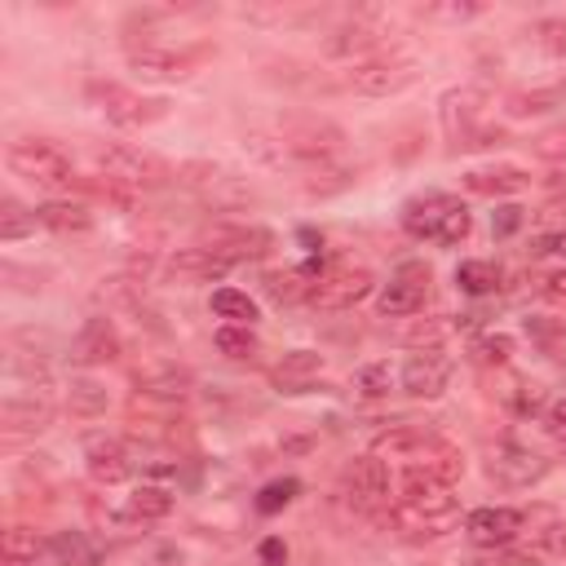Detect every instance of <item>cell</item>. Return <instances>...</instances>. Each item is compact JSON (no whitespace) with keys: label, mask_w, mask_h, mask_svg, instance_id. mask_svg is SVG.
<instances>
[{"label":"cell","mask_w":566,"mask_h":566,"mask_svg":"<svg viewBox=\"0 0 566 566\" xmlns=\"http://www.w3.org/2000/svg\"><path fill=\"white\" fill-rule=\"evenodd\" d=\"M389 517L407 535H438L460 517V504L451 495V482H442L424 464H411L398 478V504H394Z\"/></svg>","instance_id":"6da1fadb"},{"label":"cell","mask_w":566,"mask_h":566,"mask_svg":"<svg viewBox=\"0 0 566 566\" xmlns=\"http://www.w3.org/2000/svg\"><path fill=\"white\" fill-rule=\"evenodd\" d=\"M402 230L411 239H429V243L455 248L460 239H469L473 217L455 195H420V199L402 203Z\"/></svg>","instance_id":"7a4b0ae2"},{"label":"cell","mask_w":566,"mask_h":566,"mask_svg":"<svg viewBox=\"0 0 566 566\" xmlns=\"http://www.w3.org/2000/svg\"><path fill=\"white\" fill-rule=\"evenodd\" d=\"M4 159H9V168H13L18 177H27V181H35V186H71V181H75L71 155H66L62 146L44 142V137H18V142H9Z\"/></svg>","instance_id":"3957f363"},{"label":"cell","mask_w":566,"mask_h":566,"mask_svg":"<svg viewBox=\"0 0 566 566\" xmlns=\"http://www.w3.org/2000/svg\"><path fill=\"white\" fill-rule=\"evenodd\" d=\"M97 168L106 172V181H119V186H164L168 177H172V168L159 159V155H150V150H142V146H128V142H111V146H102L97 150Z\"/></svg>","instance_id":"277c9868"},{"label":"cell","mask_w":566,"mask_h":566,"mask_svg":"<svg viewBox=\"0 0 566 566\" xmlns=\"http://www.w3.org/2000/svg\"><path fill=\"white\" fill-rule=\"evenodd\" d=\"M371 287H376V274L367 270V265H327L323 270V279L310 287V305L314 310H349V305H358V301H367L371 296Z\"/></svg>","instance_id":"5b68a950"},{"label":"cell","mask_w":566,"mask_h":566,"mask_svg":"<svg viewBox=\"0 0 566 566\" xmlns=\"http://www.w3.org/2000/svg\"><path fill=\"white\" fill-rule=\"evenodd\" d=\"M203 248L217 252L221 261L239 265V261H261L274 248V234L265 226H248V221H217L203 230Z\"/></svg>","instance_id":"8992f818"},{"label":"cell","mask_w":566,"mask_h":566,"mask_svg":"<svg viewBox=\"0 0 566 566\" xmlns=\"http://www.w3.org/2000/svg\"><path fill=\"white\" fill-rule=\"evenodd\" d=\"M93 102L119 128H142V124H155V119L168 115L164 97H142V93H133L124 84H93Z\"/></svg>","instance_id":"52a82bcc"},{"label":"cell","mask_w":566,"mask_h":566,"mask_svg":"<svg viewBox=\"0 0 566 566\" xmlns=\"http://www.w3.org/2000/svg\"><path fill=\"white\" fill-rule=\"evenodd\" d=\"M416 80V62L411 57H398V53H380V57H367L349 71V88L363 93V97H389V93H402L407 84Z\"/></svg>","instance_id":"ba28073f"},{"label":"cell","mask_w":566,"mask_h":566,"mask_svg":"<svg viewBox=\"0 0 566 566\" xmlns=\"http://www.w3.org/2000/svg\"><path fill=\"white\" fill-rule=\"evenodd\" d=\"M424 296H429V265L424 261H402L394 270V279L380 287L376 310L385 318H402V314H416L424 305Z\"/></svg>","instance_id":"9c48e42d"},{"label":"cell","mask_w":566,"mask_h":566,"mask_svg":"<svg viewBox=\"0 0 566 566\" xmlns=\"http://www.w3.org/2000/svg\"><path fill=\"white\" fill-rule=\"evenodd\" d=\"M340 491L354 509H376L389 500V469L380 455H354L340 473Z\"/></svg>","instance_id":"30bf717a"},{"label":"cell","mask_w":566,"mask_h":566,"mask_svg":"<svg viewBox=\"0 0 566 566\" xmlns=\"http://www.w3.org/2000/svg\"><path fill=\"white\" fill-rule=\"evenodd\" d=\"M133 385L142 398H159V402H181L190 389H195V376L177 363H164V358H150L133 371Z\"/></svg>","instance_id":"8fae6325"},{"label":"cell","mask_w":566,"mask_h":566,"mask_svg":"<svg viewBox=\"0 0 566 566\" xmlns=\"http://www.w3.org/2000/svg\"><path fill=\"white\" fill-rule=\"evenodd\" d=\"M544 473H548V460H544L539 451L522 447V442H500V447L491 451V478L504 482V486H531V482H539Z\"/></svg>","instance_id":"7c38bea8"},{"label":"cell","mask_w":566,"mask_h":566,"mask_svg":"<svg viewBox=\"0 0 566 566\" xmlns=\"http://www.w3.org/2000/svg\"><path fill=\"white\" fill-rule=\"evenodd\" d=\"M438 447H442V438L429 424H394V429L376 433V442H371L376 455H394V460H411V464L429 460Z\"/></svg>","instance_id":"4fadbf2b"},{"label":"cell","mask_w":566,"mask_h":566,"mask_svg":"<svg viewBox=\"0 0 566 566\" xmlns=\"http://www.w3.org/2000/svg\"><path fill=\"white\" fill-rule=\"evenodd\" d=\"M464 531H469V539L482 544V548H504V544L517 539L522 513H517V509H504V504H482V509H473V513L464 517Z\"/></svg>","instance_id":"5bb4252c"},{"label":"cell","mask_w":566,"mask_h":566,"mask_svg":"<svg viewBox=\"0 0 566 566\" xmlns=\"http://www.w3.org/2000/svg\"><path fill=\"white\" fill-rule=\"evenodd\" d=\"M451 380V358L442 349H420L402 363V389L416 398H438Z\"/></svg>","instance_id":"9a60e30c"},{"label":"cell","mask_w":566,"mask_h":566,"mask_svg":"<svg viewBox=\"0 0 566 566\" xmlns=\"http://www.w3.org/2000/svg\"><path fill=\"white\" fill-rule=\"evenodd\" d=\"M199 62L195 49H155V44H142L128 53V66L142 75V80H181L190 75Z\"/></svg>","instance_id":"2e32d148"},{"label":"cell","mask_w":566,"mask_h":566,"mask_svg":"<svg viewBox=\"0 0 566 566\" xmlns=\"http://www.w3.org/2000/svg\"><path fill=\"white\" fill-rule=\"evenodd\" d=\"M164 274L172 283H221L230 274V261H221L217 252H208L203 243L199 248H177L168 261H164Z\"/></svg>","instance_id":"e0dca14e"},{"label":"cell","mask_w":566,"mask_h":566,"mask_svg":"<svg viewBox=\"0 0 566 566\" xmlns=\"http://www.w3.org/2000/svg\"><path fill=\"white\" fill-rule=\"evenodd\" d=\"M84 464H88V473H93L102 486L124 482L128 469H133L128 447H124L119 438H111V433H93V438H84Z\"/></svg>","instance_id":"ac0fdd59"},{"label":"cell","mask_w":566,"mask_h":566,"mask_svg":"<svg viewBox=\"0 0 566 566\" xmlns=\"http://www.w3.org/2000/svg\"><path fill=\"white\" fill-rule=\"evenodd\" d=\"M71 358L84 363V367H97V363H115L119 358V332L111 318H88L80 327V336L71 340Z\"/></svg>","instance_id":"d6986e66"},{"label":"cell","mask_w":566,"mask_h":566,"mask_svg":"<svg viewBox=\"0 0 566 566\" xmlns=\"http://www.w3.org/2000/svg\"><path fill=\"white\" fill-rule=\"evenodd\" d=\"M318 371H323V354H318V349H292V354H283V358L274 363L270 385H274L279 394H305V389L318 380Z\"/></svg>","instance_id":"ffe728a7"},{"label":"cell","mask_w":566,"mask_h":566,"mask_svg":"<svg viewBox=\"0 0 566 566\" xmlns=\"http://www.w3.org/2000/svg\"><path fill=\"white\" fill-rule=\"evenodd\" d=\"M464 186L473 195H517V190L531 186V172L517 168V164H491V168H469Z\"/></svg>","instance_id":"44dd1931"},{"label":"cell","mask_w":566,"mask_h":566,"mask_svg":"<svg viewBox=\"0 0 566 566\" xmlns=\"http://www.w3.org/2000/svg\"><path fill=\"white\" fill-rule=\"evenodd\" d=\"M35 221L53 234H84L93 226V212L84 203H71V199H44L35 208Z\"/></svg>","instance_id":"7402d4cb"},{"label":"cell","mask_w":566,"mask_h":566,"mask_svg":"<svg viewBox=\"0 0 566 566\" xmlns=\"http://www.w3.org/2000/svg\"><path fill=\"white\" fill-rule=\"evenodd\" d=\"M53 420V407L44 402V398H22V394H9L4 402H0V424L4 429H44Z\"/></svg>","instance_id":"603a6c76"},{"label":"cell","mask_w":566,"mask_h":566,"mask_svg":"<svg viewBox=\"0 0 566 566\" xmlns=\"http://www.w3.org/2000/svg\"><path fill=\"white\" fill-rule=\"evenodd\" d=\"M168 513H172V491H168V486H155V482L137 486V491L124 500V517H133V522H159V517H168Z\"/></svg>","instance_id":"cb8c5ba5"},{"label":"cell","mask_w":566,"mask_h":566,"mask_svg":"<svg viewBox=\"0 0 566 566\" xmlns=\"http://www.w3.org/2000/svg\"><path fill=\"white\" fill-rule=\"evenodd\" d=\"M49 557L57 566H97V548L88 544L84 531H53L49 535Z\"/></svg>","instance_id":"d4e9b609"},{"label":"cell","mask_w":566,"mask_h":566,"mask_svg":"<svg viewBox=\"0 0 566 566\" xmlns=\"http://www.w3.org/2000/svg\"><path fill=\"white\" fill-rule=\"evenodd\" d=\"M212 314L226 318V323L252 327V318H256V301H252L248 292H239V287H217V292H212Z\"/></svg>","instance_id":"484cf974"},{"label":"cell","mask_w":566,"mask_h":566,"mask_svg":"<svg viewBox=\"0 0 566 566\" xmlns=\"http://www.w3.org/2000/svg\"><path fill=\"white\" fill-rule=\"evenodd\" d=\"M455 283L469 296H486V292L500 287V265L495 261H460L455 265Z\"/></svg>","instance_id":"4316f807"},{"label":"cell","mask_w":566,"mask_h":566,"mask_svg":"<svg viewBox=\"0 0 566 566\" xmlns=\"http://www.w3.org/2000/svg\"><path fill=\"white\" fill-rule=\"evenodd\" d=\"M49 548V539H40L35 531L27 526H13L4 535V566H35V557Z\"/></svg>","instance_id":"83f0119b"},{"label":"cell","mask_w":566,"mask_h":566,"mask_svg":"<svg viewBox=\"0 0 566 566\" xmlns=\"http://www.w3.org/2000/svg\"><path fill=\"white\" fill-rule=\"evenodd\" d=\"M380 31H371V27H340L332 40H327V53H336V57H354V53H367V49H380Z\"/></svg>","instance_id":"f1b7e54d"},{"label":"cell","mask_w":566,"mask_h":566,"mask_svg":"<svg viewBox=\"0 0 566 566\" xmlns=\"http://www.w3.org/2000/svg\"><path fill=\"white\" fill-rule=\"evenodd\" d=\"M66 407H71V416H102L106 411V389L97 380H71Z\"/></svg>","instance_id":"f546056e"},{"label":"cell","mask_w":566,"mask_h":566,"mask_svg":"<svg viewBox=\"0 0 566 566\" xmlns=\"http://www.w3.org/2000/svg\"><path fill=\"white\" fill-rule=\"evenodd\" d=\"M394 380H398V376H394L389 363H367V367L354 371V389H358L363 398H389Z\"/></svg>","instance_id":"4dcf8cb0"},{"label":"cell","mask_w":566,"mask_h":566,"mask_svg":"<svg viewBox=\"0 0 566 566\" xmlns=\"http://www.w3.org/2000/svg\"><path fill=\"white\" fill-rule=\"evenodd\" d=\"M217 349H221L226 358H252L261 345H256V332H252V327L226 323V327H217Z\"/></svg>","instance_id":"1f68e13d"},{"label":"cell","mask_w":566,"mask_h":566,"mask_svg":"<svg viewBox=\"0 0 566 566\" xmlns=\"http://www.w3.org/2000/svg\"><path fill=\"white\" fill-rule=\"evenodd\" d=\"M301 495V482L296 478H274V482H265L261 491H256V513H279V509H287L292 500Z\"/></svg>","instance_id":"d6a6232c"},{"label":"cell","mask_w":566,"mask_h":566,"mask_svg":"<svg viewBox=\"0 0 566 566\" xmlns=\"http://www.w3.org/2000/svg\"><path fill=\"white\" fill-rule=\"evenodd\" d=\"M35 230V212H27L18 199H4L0 203V239L13 243V239H27Z\"/></svg>","instance_id":"836d02e7"},{"label":"cell","mask_w":566,"mask_h":566,"mask_svg":"<svg viewBox=\"0 0 566 566\" xmlns=\"http://www.w3.org/2000/svg\"><path fill=\"white\" fill-rule=\"evenodd\" d=\"M562 97H566L562 84H557V88H531V93H517L509 111H513V115H539V111H553Z\"/></svg>","instance_id":"e575fe53"},{"label":"cell","mask_w":566,"mask_h":566,"mask_svg":"<svg viewBox=\"0 0 566 566\" xmlns=\"http://www.w3.org/2000/svg\"><path fill=\"white\" fill-rule=\"evenodd\" d=\"M478 358L482 363H509L513 358V336L509 332H486V336H478Z\"/></svg>","instance_id":"d590c367"},{"label":"cell","mask_w":566,"mask_h":566,"mask_svg":"<svg viewBox=\"0 0 566 566\" xmlns=\"http://www.w3.org/2000/svg\"><path fill=\"white\" fill-rule=\"evenodd\" d=\"M535 35H539V44H544L548 53H566V22H562V18L535 22Z\"/></svg>","instance_id":"8d00e7d4"},{"label":"cell","mask_w":566,"mask_h":566,"mask_svg":"<svg viewBox=\"0 0 566 566\" xmlns=\"http://www.w3.org/2000/svg\"><path fill=\"white\" fill-rule=\"evenodd\" d=\"M517 226H522V208H513V203L495 208V217H491V234H495V239H509Z\"/></svg>","instance_id":"74e56055"},{"label":"cell","mask_w":566,"mask_h":566,"mask_svg":"<svg viewBox=\"0 0 566 566\" xmlns=\"http://www.w3.org/2000/svg\"><path fill=\"white\" fill-rule=\"evenodd\" d=\"M539 544L553 553V557H566V522H548L539 531Z\"/></svg>","instance_id":"f35d334b"},{"label":"cell","mask_w":566,"mask_h":566,"mask_svg":"<svg viewBox=\"0 0 566 566\" xmlns=\"http://www.w3.org/2000/svg\"><path fill=\"white\" fill-rule=\"evenodd\" d=\"M256 557H261V566H283V562H287V544H283L279 535H270V539H261Z\"/></svg>","instance_id":"ab89813d"},{"label":"cell","mask_w":566,"mask_h":566,"mask_svg":"<svg viewBox=\"0 0 566 566\" xmlns=\"http://www.w3.org/2000/svg\"><path fill=\"white\" fill-rule=\"evenodd\" d=\"M535 252H539V256H566V230L539 234V239H535Z\"/></svg>","instance_id":"60d3db41"},{"label":"cell","mask_w":566,"mask_h":566,"mask_svg":"<svg viewBox=\"0 0 566 566\" xmlns=\"http://www.w3.org/2000/svg\"><path fill=\"white\" fill-rule=\"evenodd\" d=\"M438 336H442V327H438V323H424V327H411L402 340H407V345H424V340H429V349H438Z\"/></svg>","instance_id":"b9f144b4"},{"label":"cell","mask_w":566,"mask_h":566,"mask_svg":"<svg viewBox=\"0 0 566 566\" xmlns=\"http://www.w3.org/2000/svg\"><path fill=\"white\" fill-rule=\"evenodd\" d=\"M539 155L562 159V155H566V128H562V133H544V137H539Z\"/></svg>","instance_id":"7bdbcfd3"},{"label":"cell","mask_w":566,"mask_h":566,"mask_svg":"<svg viewBox=\"0 0 566 566\" xmlns=\"http://www.w3.org/2000/svg\"><path fill=\"white\" fill-rule=\"evenodd\" d=\"M513 407H517V411H522V416H526V411H539V407H544V394H539V389H535V385H531V389H526V385H522V394H517V398H513Z\"/></svg>","instance_id":"ee69618b"},{"label":"cell","mask_w":566,"mask_h":566,"mask_svg":"<svg viewBox=\"0 0 566 566\" xmlns=\"http://www.w3.org/2000/svg\"><path fill=\"white\" fill-rule=\"evenodd\" d=\"M548 429H553V433L566 442V398H557V402L548 407Z\"/></svg>","instance_id":"f6af8a7d"},{"label":"cell","mask_w":566,"mask_h":566,"mask_svg":"<svg viewBox=\"0 0 566 566\" xmlns=\"http://www.w3.org/2000/svg\"><path fill=\"white\" fill-rule=\"evenodd\" d=\"M544 292H548L553 301H566V270H553V274H544Z\"/></svg>","instance_id":"bcb514c9"}]
</instances>
